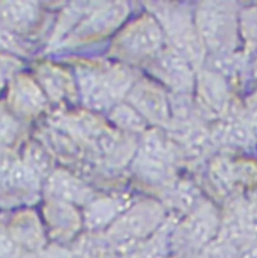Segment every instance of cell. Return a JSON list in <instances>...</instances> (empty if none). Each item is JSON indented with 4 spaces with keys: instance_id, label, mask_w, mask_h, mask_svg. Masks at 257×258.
<instances>
[{
    "instance_id": "cell-3",
    "label": "cell",
    "mask_w": 257,
    "mask_h": 258,
    "mask_svg": "<svg viewBox=\"0 0 257 258\" xmlns=\"http://www.w3.org/2000/svg\"><path fill=\"white\" fill-rule=\"evenodd\" d=\"M163 33L151 17L132 23L116 39L115 50L126 58H140L156 52L162 45Z\"/></svg>"
},
{
    "instance_id": "cell-16",
    "label": "cell",
    "mask_w": 257,
    "mask_h": 258,
    "mask_svg": "<svg viewBox=\"0 0 257 258\" xmlns=\"http://www.w3.org/2000/svg\"><path fill=\"white\" fill-rule=\"evenodd\" d=\"M112 120L121 128L134 132H140L146 127L143 117L130 106H118L111 116Z\"/></svg>"
},
{
    "instance_id": "cell-15",
    "label": "cell",
    "mask_w": 257,
    "mask_h": 258,
    "mask_svg": "<svg viewBox=\"0 0 257 258\" xmlns=\"http://www.w3.org/2000/svg\"><path fill=\"white\" fill-rule=\"evenodd\" d=\"M218 136L219 139L225 143L240 146L248 144L250 138H252L250 131H248L246 126L235 119L227 120L226 123L218 130Z\"/></svg>"
},
{
    "instance_id": "cell-19",
    "label": "cell",
    "mask_w": 257,
    "mask_h": 258,
    "mask_svg": "<svg viewBox=\"0 0 257 258\" xmlns=\"http://www.w3.org/2000/svg\"><path fill=\"white\" fill-rule=\"evenodd\" d=\"M18 131L15 119L2 107H0V147L12 143Z\"/></svg>"
},
{
    "instance_id": "cell-22",
    "label": "cell",
    "mask_w": 257,
    "mask_h": 258,
    "mask_svg": "<svg viewBox=\"0 0 257 258\" xmlns=\"http://www.w3.org/2000/svg\"><path fill=\"white\" fill-rule=\"evenodd\" d=\"M18 68L16 60L0 56V91L5 86L6 81L12 76V74Z\"/></svg>"
},
{
    "instance_id": "cell-10",
    "label": "cell",
    "mask_w": 257,
    "mask_h": 258,
    "mask_svg": "<svg viewBox=\"0 0 257 258\" xmlns=\"http://www.w3.org/2000/svg\"><path fill=\"white\" fill-rule=\"evenodd\" d=\"M9 103L13 111L29 117L38 114L45 105V99L37 86L24 77L17 78L9 92Z\"/></svg>"
},
{
    "instance_id": "cell-17",
    "label": "cell",
    "mask_w": 257,
    "mask_h": 258,
    "mask_svg": "<svg viewBox=\"0 0 257 258\" xmlns=\"http://www.w3.org/2000/svg\"><path fill=\"white\" fill-rule=\"evenodd\" d=\"M201 258H238L235 244L219 239L205 246Z\"/></svg>"
},
{
    "instance_id": "cell-4",
    "label": "cell",
    "mask_w": 257,
    "mask_h": 258,
    "mask_svg": "<svg viewBox=\"0 0 257 258\" xmlns=\"http://www.w3.org/2000/svg\"><path fill=\"white\" fill-rule=\"evenodd\" d=\"M173 152L166 140L158 133L148 134L136 161L140 174L154 183H166L171 177Z\"/></svg>"
},
{
    "instance_id": "cell-20",
    "label": "cell",
    "mask_w": 257,
    "mask_h": 258,
    "mask_svg": "<svg viewBox=\"0 0 257 258\" xmlns=\"http://www.w3.org/2000/svg\"><path fill=\"white\" fill-rule=\"evenodd\" d=\"M18 246L8 231L0 227V258H14L17 255Z\"/></svg>"
},
{
    "instance_id": "cell-13",
    "label": "cell",
    "mask_w": 257,
    "mask_h": 258,
    "mask_svg": "<svg viewBox=\"0 0 257 258\" xmlns=\"http://www.w3.org/2000/svg\"><path fill=\"white\" fill-rule=\"evenodd\" d=\"M39 80L43 88L53 99H62L74 90L73 83L66 74L53 67H43L39 71Z\"/></svg>"
},
{
    "instance_id": "cell-1",
    "label": "cell",
    "mask_w": 257,
    "mask_h": 258,
    "mask_svg": "<svg viewBox=\"0 0 257 258\" xmlns=\"http://www.w3.org/2000/svg\"><path fill=\"white\" fill-rule=\"evenodd\" d=\"M79 84L86 104L104 109L125 96L132 85V75L123 68L85 67L79 71Z\"/></svg>"
},
{
    "instance_id": "cell-6",
    "label": "cell",
    "mask_w": 257,
    "mask_h": 258,
    "mask_svg": "<svg viewBox=\"0 0 257 258\" xmlns=\"http://www.w3.org/2000/svg\"><path fill=\"white\" fill-rule=\"evenodd\" d=\"M218 230V217L209 204L196 207L181 226L179 237L188 248L207 246Z\"/></svg>"
},
{
    "instance_id": "cell-5",
    "label": "cell",
    "mask_w": 257,
    "mask_h": 258,
    "mask_svg": "<svg viewBox=\"0 0 257 258\" xmlns=\"http://www.w3.org/2000/svg\"><path fill=\"white\" fill-rule=\"evenodd\" d=\"M163 209L154 202L140 204L130 210L112 227V234L118 240H135L155 230L163 218Z\"/></svg>"
},
{
    "instance_id": "cell-23",
    "label": "cell",
    "mask_w": 257,
    "mask_h": 258,
    "mask_svg": "<svg viewBox=\"0 0 257 258\" xmlns=\"http://www.w3.org/2000/svg\"><path fill=\"white\" fill-rule=\"evenodd\" d=\"M238 258H257V240L248 239L238 250Z\"/></svg>"
},
{
    "instance_id": "cell-21",
    "label": "cell",
    "mask_w": 257,
    "mask_h": 258,
    "mask_svg": "<svg viewBox=\"0 0 257 258\" xmlns=\"http://www.w3.org/2000/svg\"><path fill=\"white\" fill-rule=\"evenodd\" d=\"M244 34L253 44H257V8L248 10L242 16Z\"/></svg>"
},
{
    "instance_id": "cell-18",
    "label": "cell",
    "mask_w": 257,
    "mask_h": 258,
    "mask_svg": "<svg viewBox=\"0 0 257 258\" xmlns=\"http://www.w3.org/2000/svg\"><path fill=\"white\" fill-rule=\"evenodd\" d=\"M241 220L245 237L257 240V203L251 202L240 205Z\"/></svg>"
},
{
    "instance_id": "cell-9",
    "label": "cell",
    "mask_w": 257,
    "mask_h": 258,
    "mask_svg": "<svg viewBox=\"0 0 257 258\" xmlns=\"http://www.w3.org/2000/svg\"><path fill=\"white\" fill-rule=\"evenodd\" d=\"M154 70L161 80L175 90L185 93L193 86V74L187 59L177 50L160 53L154 63Z\"/></svg>"
},
{
    "instance_id": "cell-7",
    "label": "cell",
    "mask_w": 257,
    "mask_h": 258,
    "mask_svg": "<svg viewBox=\"0 0 257 258\" xmlns=\"http://www.w3.org/2000/svg\"><path fill=\"white\" fill-rule=\"evenodd\" d=\"M132 107L153 123L164 125L169 121V103L163 91L149 82L137 84L130 92Z\"/></svg>"
},
{
    "instance_id": "cell-8",
    "label": "cell",
    "mask_w": 257,
    "mask_h": 258,
    "mask_svg": "<svg viewBox=\"0 0 257 258\" xmlns=\"http://www.w3.org/2000/svg\"><path fill=\"white\" fill-rule=\"evenodd\" d=\"M128 13L126 3H110L104 8L98 9L91 17H88L78 29L71 35L73 41L90 39L95 36L106 34L116 28Z\"/></svg>"
},
{
    "instance_id": "cell-2",
    "label": "cell",
    "mask_w": 257,
    "mask_h": 258,
    "mask_svg": "<svg viewBox=\"0 0 257 258\" xmlns=\"http://www.w3.org/2000/svg\"><path fill=\"white\" fill-rule=\"evenodd\" d=\"M200 40L213 51L225 52L235 33L234 14L227 3H204L198 13Z\"/></svg>"
},
{
    "instance_id": "cell-12",
    "label": "cell",
    "mask_w": 257,
    "mask_h": 258,
    "mask_svg": "<svg viewBox=\"0 0 257 258\" xmlns=\"http://www.w3.org/2000/svg\"><path fill=\"white\" fill-rule=\"evenodd\" d=\"M50 193L60 201L82 203L90 196V190L70 175L57 172L48 182Z\"/></svg>"
},
{
    "instance_id": "cell-11",
    "label": "cell",
    "mask_w": 257,
    "mask_h": 258,
    "mask_svg": "<svg viewBox=\"0 0 257 258\" xmlns=\"http://www.w3.org/2000/svg\"><path fill=\"white\" fill-rule=\"evenodd\" d=\"M37 15L36 5L32 2L0 3V22L10 29L27 28Z\"/></svg>"
},
{
    "instance_id": "cell-14",
    "label": "cell",
    "mask_w": 257,
    "mask_h": 258,
    "mask_svg": "<svg viewBox=\"0 0 257 258\" xmlns=\"http://www.w3.org/2000/svg\"><path fill=\"white\" fill-rule=\"evenodd\" d=\"M120 211L121 204L119 201L98 200L89 206L86 212V223L91 228L102 227L113 220Z\"/></svg>"
}]
</instances>
